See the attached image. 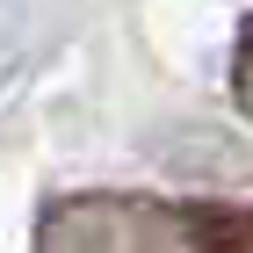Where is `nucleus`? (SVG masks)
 <instances>
[{
	"instance_id": "obj_1",
	"label": "nucleus",
	"mask_w": 253,
	"mask_h": 253,
	"mask_svg": "<svg viewBox=\"0 0 253 253\" xmlns=\"http://www.w3.org/2000/svg\"><path fill=\"white\" fill-rule=\"evenodd\" d=\"M37 253H253L246 203H167V195L80 188L43 203Z\"/></svg>"
},
{
	"instance_id": "obj_2",
	"label": "nucleus",
	"mask_w": 253,
	"mask_h": 253,
	"mask_svg": "<svg viewBox=\"0 0 253 253\" xmlns=\"http://www.w3.org/2000/svg\"><path fill=\"white\" fill-rule=\"evenodd\" d=\"M232 94H239V109L253 116V29L239 37V51H232Z\"/></svg>"
}]
</instances>
